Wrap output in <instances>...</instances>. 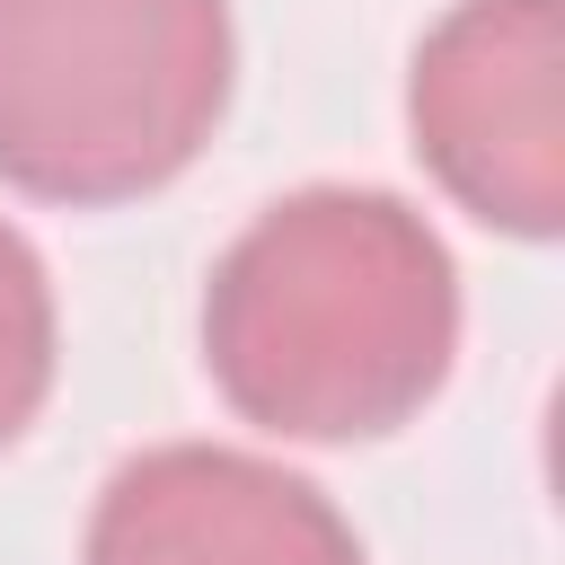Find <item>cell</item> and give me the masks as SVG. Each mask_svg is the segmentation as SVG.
Wrapping results in <instances>:
<instances>
[{
  "label": "cell",
  "mask_w": 565,
  "mask_h": 565,
  "mask_svg": "<svg viewBox=\"0 0 565 565\" xmlns=\"http://www.w3.org/2000/svg\"><path fill=\"white\" fill-rule=\"evenodd\" d=\"M459 362V265L388 185L265 203L203 282V371L274 441H388Z\"/></svg>",
  "instance_id": "obj_1"
},
{
  "label": "cell",
  "mask_w": 565,
  "mask_h": 565,
  "mask_svg": "<svg viewBox=\"0 0 565 565\" xmlns=\"http://www.w3.org/2000/svg\"><path fill=\"white\" fill-rule=\"evenodd\" d=\"M238 88L230 0H0V185L106 212L177 185Z\"/></svg>",
  "instance_id": "obj_2"
},
{
  "label": "cell",
  "mask_w": 565,
  "mask_h": 565,
  "mask_svg": "<svg viewBox=\"0 0 565 565\" xmlns=\"http://www.w3.org/2000/svg\"><path fill=\"white\" fill-rule=\"evenodd\" d=\"M424 177L503 238L565 230V0H450L406 62Z\"/></svg>",
  "instance_id": "obj_3"
},
{
  "label": "cell",
  "mask_w": 565,
  "mask_h": 565,
  "mask_svg": "<svg viewBox=\"0 0 565 565\" xmlns=\"http://www.w3.org/2000/svg\"><path fill=\"white\" fill-rule=\"evenodd\" d=\"M79 565H371L353 521L300 468L230 441L132 450L79 530Z\"/></svg>",
  "instance_id": "obj_4"
},
{
  "label": "cell",
  "mask_w": 565,
  "mask_h": 565,
  "mask_svg": "<svg viewBox=\"0 0 565 565\" xmlns=\"http://www.w3.org/2000/svg\"><path fill=\"white\" fill-rule=\"evenodd\" d=\"M62 371V309H53V274L35 256V238L18 221H0V450L26 441V424L44 415Z\"/></svg>",
  "instance_id": "obj_5"
}]
</instances>
